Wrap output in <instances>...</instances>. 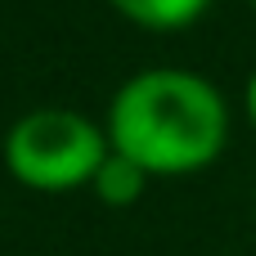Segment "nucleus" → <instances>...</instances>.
<instances>
[{"mask_svg": "<svg viewBox=\"0 0 256 256\" xmlns=\"http://www.w3.org/2000/svg\"><path fill=\"white\" fill-rule=\"evenodd\" d=\"M248 108H252V117H256V72H252V86H248Z\"/></svg>", "mask_w": 256, "mask_h": 256, "instance_id": "nucleus-5", "label": "nucleus"}, {"mask_svg": "<svg viewBox=\"0 0 256 256\" xmlns=\"http://www.w3.org/2000/svg\"><path fill=\"white\" fill-rule=\"evenodd\" d=\"M9 166L18 180L36 184V189H68L81 184L86 176H94L104 166V140L99 130L76 117V112H32L9 130Z\"/></svg>", "mask_w": 256, "mask_h": 256, "instance_id": "nucleus-2", "label": "nucleus"}, {"mask_svg": "<svg viewBox=\"0 0 256 256\" xmlns=\"http://www.w3.org/2000/svg\"><path fill=\"white\" fill-rule=\"evenodd\" d=\"M112 4L140 22H148V27H180L207 9V0H112Z\"/></svg>", "mask_w": 256, "mask_h": 256, "instance_id": "nucleus-4", "label": "nucleus"}, {"mask_svg": "<svg viewBox=\"0 0 256 256\" xmlns=\"http://www.w3.org/2000/svg\"><path fill=\"white\" fill-rule=\"evenodd\" d=\"M112 140L144 171H194L225 144V104L202 76L144 72L112 104Z\"/></svg>", "mask_w": 256, "mask_h": 256, "instance_id": "nucleus-1", "label": "nucleus"}, {"mask_svg": "<svg viewBox=\"0 0 256 256\" xmlns=\"http://www.w3.org/2000/svg\"><path fill=\"white\" fill-rule=\"evenodd\" d=\"M94 184H99V194H104L108 202H130V198L144 189V166L130 162L126 153L104 158V166L94 171Z\"/></svg>", "mask_w": 256, "mask_h": 256, "instance_id": "nucleus-3", "label": "nucleus"}]
</instances>
